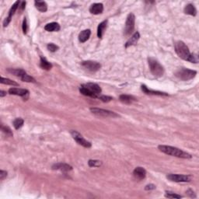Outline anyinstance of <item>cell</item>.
I'll list each match as a JSON object with an SVG mask.
<instances>
[{"instance_id": "cell-20", "label": "cell", "mask_w": 199, "mask_h": 199, "mask_svg": "<svg viewBox=\"0 0 199 199\" xmlns=\"http://www.w3.org/2000/svg\"><path fill=\"white\" fill-rule=\"evenodd\" d=\"M139 38H140L139 33L135 32V34L132 36V37H131V38L126 42L125 48H129V47L132 46V45H134L135 44H137V42H138V40H139Z\"/></svg>"}, {"instance_id": "cell-2", "label": "cell", "mask_w": 199, "mask_h": 199, "mask_svg": "<svg viewBox=\"0 0 199 199\" xmlns=\"http://www.w3.org/2000/svg\"><path fill=\"white\" fill-rule=\"evenodd\" d=\"M158 149H159L160 152L169 155V156H176V157L178 158H183V159H191L192 157L191 155L189 154V153L183 151V150L178 149V148L173 147V146L160 145V146H158Z\"/></svg>"}, {"instance_id": "cell-40", "label": "cell", "mask_w": 199, "mask_h": 199, "mask_svg": "<svg viewBox=\"0 0 199 199\" xmlns=\"http://www.w3.org/2000/svg\"><path fill=\"white\" fill-rule=\"evenodd\" d=\"M25 6H26V2H21V6H20V8L21 10H24V8H25Z\"/></svg>"}, {"instance_id": "cell-34", "label": "cell", "mask_w": 199, "mask_h": 199, "mask_svg": "<svg viewBox=\"0 0 199 199\" xmlns=\"http://www.w3.org/2000/svg\"><path fill=\"white\" fill-rule=\"evenodd\" d=\"M47 48H48V51H50V52H56L57 50L58 49V47L57 46V45H55V44H52V43L48 44Z\"/></svg>"}, {"instance_id": "cell-21", "label": "cell", "mask_w": 199, "mask_h": 199, "mask_svg": "<svg viewBox=\"0 0 199 199\" xmlns=\"http://www.w3.org/2000/svg\"><path fill=\"white\" fill-rule=\"evenodd\" d=\"M119 99H120V100L122 102V103L127 104H132V102L135 100V98L134 97V96H130V95H126V94L121 95Z\"/></svg>"}, {"instance_id": "cell-32", "label": "cell", "mask_w": 199, "mask_h": 199, "mask_svg": "<svg viewBox=\"0 0 199 199\" xmlns=\"http://www.w3.org/2000/svg\"><path fill=\"white\" fill-rule=\"evenodd\" d=\"M1 129H2V132H4L7 136H13V132H12L11 129H10L9 127H7V126H4L2 125V126H1Z\"/></svg>"}, {"instance_id": "cell-19", "label": "cell", "mask_w": 199, "mask_h": 199, "mask_svg": "<svg viewBox=\"0 0 199 199\" xmlns=\"http://www.w3.org/2000/svg\"><path fill=\"white\" fill-rule=\"evenodd\" d=\"M52 169H53V170H61V171L67 172L69 171V170H72V167L66 163H57L53 165Z\"/></svg>"}, {"instance_id": "cell-4", "label": "cell", "mask_w": 199, "mask_h": 199, "mask_svg": "<svg viewBox=\"0 0 199 199\" xmlns=\"http://www.w3.org/2000/svg\"><path fill=\"white\" fill-rule=\"evenodd\" d=\"M196 74H197V72L195 70H191V69H186V68H181V69H179L178 70L176 71L175 76L181 80L188 81L193 79L196 76Z\"/></svg>"}, {"instance_id": "cell-22", "label": "cell", "mask_w": 199, "mask_h": 199, "mask_svg": "<svg viewBox=\"0 0 199 199\" xmlns=\"http://www.w3.org/2000/svg\"><path fill=\"white\" fill-rule=\"evenodd\" d=\"M79 91H80V93H82L83 95H84V96H90V97H92V98H98L97 95L92 93L90 90H89L88 89L86 88L83 85H82L80 87H79Z\"/></svg>"}, {"instance_id": "cell-16", "label": "cell", "mask_w": 199, "mask_h": 199, "mask_svg": "<svg viewBox=\"0 0 199 199\" xmlns=\"http://www.w3.org/2000/svg\"><path fill=\"white\" fill-rule=\"evenodd\" d=\"M90 34H91V31L89 29L81 31L80 34H79V40L81 43H85L87 40H89Z\"/></svg>"}, {"instance_id": "cell-9", "label": "cell", "mask_w": 199, "mask_h": 199, "mask_svg": "<svg viewBox=\"0 0 199 199\" xmlns=\"http://www.w3.org/2000/svg\"><path fill=\"white\" fill-rule=\"evenodd\" d=\"M167 178L170 181L173 182H190L191 181V177L188 175H183V174H173L170 173L167 176Z\"/></svg>"}, {"instance_id": "cell-27", "label": "cell", "mask_w": 199, "mask_h": 199, "mask_svg": "<svg viewBox=\"0 0 199 199\" xmlns=\"http://www.w3.org/2000/svg\"><path fill=\"white\" fill-rule=\"evenodd\" d=\"M1 83L2 84H6V85H10V86H13V87H18L19 86V84L17 83L16 82H15V81L12 80V79H7V78H4V77H1Z\"/></svg>"}, {"instance_id": "cell-11", "label": "cell", "mask_w": 199, "mask_h": 199, "mask_svg": "<svg viewBox=\"0 0 199 199\" xmlns=\"http://www.w3.org/2000/svg\"><path fill=\"white\" fill-rule=\"evenodd\" d=\"M19 3H20V2H19V1H16V2H15V3L13 4V6H12L11 9L10 10V12H9L8 16H7V17L5 19V20L3 21V27H4V28H6V27H7L9 25V23H10V21H11L12 17H13V16L14 15V13H15V12H16V10H17L18 6H19Z\"/></svg>"}, {"instance_id": "cell-33", "label": "cell", "mask_w": 199, "mask_h": 199, "mask_svg": "<svg viewBox=\"0 0 199 199\" xmlns=\"http://www.w3.org/2000/svg\"><path fill=\"white\" fill-rule=\"evenodd\" d=\"M98 99H100V100H102L103 102H104V103H108V102L111 101V100H113V98L111 97V96H105V95L100 96H100H98Z\"/></svg>"}, {"instance_id": "cell-37", "label": "cell", "mask_w": 199, "mask_h": 199, "mask_svg": "<svg viewBox=\"0 0 199 199\" xmlns=\"http://www.w3.org/2000/svg\"><path fill=\"white\" fill-rule=\"evenodd\" d=\"M154 189H156V186H155L154 184H152L146 185V188H145V190H146V191H152V190H154Z\"/></svg>"}, {"instance_id": "cell-30", "label": "cell", "mask_w": 199, "mask_h": 199, "mask_svg": "<svg viewBox=\"0 0 199 199\" xmlns=\"http://www.w3.org/2000/svg\"><path fill=\"white\" fill-rule=\"evenodd\" d=\"M165 197H168V198H181V195H179V194H175L174 192H172V191H166L165 193Z\"/></svg>"}, {"instance_id": "cell-31", "label": "cell", "mask_w": 199, "mask_h": 199, "mask_svg": "<svg viewBox=\"0 0 199 199\" xmlns=\"http://www.w3.org/2000/svg\"><path fill=\"white\" fill-rule=\"evenodd\" d=\"M88 164L90 167H100L102 165V162L100 160H96V159H90Z\"/></svg>"}, {"instance_id": "cell-8", "label": "cell", "mask_w": 199, "mask_h": 199, "mask_svg": "<svg viewBox=\"0 0 199 199\" xmlns=\"http://www.w3.org/2000/svg\"><path fill=\"white\" fill-rule=\"evenodd\" d=\"M81 66L85 70L91 72H96L101 68V65L100 64L99 62L93 61H84L81 63Z\"/></svg>"}, {"instance_id": "cell-39", "label": "cell", "mask_w": 199, "mask_h": 199, "mask_svg": "<svg viewBox=\"0 0 199 199\" xmlns=\"http://www.w3.org/2000/svg\"><path fill=\"white\" fill-rule=\"evenodd\" d=\"M6 95V92L3 91V90H1V91H0V96H1V97H3Z\"/></svg>"}, {"instance_id": "cell-12", "label": "cell", "mask_w": 199, "mask_h": 199, "mask_svg": "<svg viewBox=\"0 0 199 199\" xmlns=\"http://www.w3.org/2000/svg\"><path fill=\"white\" fill-rule=\"evenodd\" d=\"M83 86L86 87V88L88 89L89 90H90L92 93H95L96 95H97L98 96L100 95V93H101V92H102V90H101V88H100V86L96 83H88L83 84Z\"/></svg>"}, {"instance_id": "cell-5", "label": "cell", "mask_w": 199, "mask_h": 199, "mask_svg": "<svg viewBox=\"0 0 199 199\" xmlns=\"http://www.w3.org/2000/svg\"><path fill=\"white\" fill-rule=\"evenodd\" d=\"M90 111H91L93 114H95V115H96V116H100V117H118V114H117L116 113H114V111H108V110L101 109V108H90Z\"/></svg>"}, {"instance_id": "cell-25", "label": "cell", "mask_w": 199, "mask_h": 199, "mask_svg": "<svg viewBox=\"0 0 199 199\" xmlns=\"http://www.w3.org/2000/svg\"><path fill=\"white\" fill-rule=\"evenodd\" d=\"M40 66L44 70H50L52 68V63L49 62L48 60L44 57H40Z\"/></svg>"}, {"instance_id": "cell-18", "label": "cell", "mask_w": 199, "mask_h": 199, "mask_svg": "<svg viewBox=\"0 0 199 199\" xmlns=\"http://www.w3.org/2000/svg\"><path fill=\"white\" fill-rule=\"evenodd\" d=\"M107 25H108V20L103 21V22H101L99 24V26L97 28V36L99 38L103 37L104 31L107 28Z\"/></svg>"}, {"instance_id": "cell-17", "label": "cell", "mask_w": 199, "mask_h": 199, "mask_svg": "<svg viewBox=\"0 0 199 199\" xmlns=\"http://www.w3.org/2000/svg\"><path fill=\"white\" fill-rule=\"evenodd\" d=\"M44 30L49 32H55V31H58L60 30V25L58 23L52 22L48 23L44 27Z\"/></svg>"}, {"instance_id": "cell-13", "label": "cell", "mask_w": 199, "mask_h": 199, "mask_svg": "<svg viewBox=\"0 0 199 199\" xmlns=\"http://www.w3.org/2000/svg\"><path fill=\"white\" fill-rule=\"evenodd\" d=\"M133 176L136 180H142L145 179L146 176V170L143 167H138L134 170Z\"/></svg>"}, {"instance_id": "cell-36", "label": "cell", "mask_w": 199, "mask_h": 199, "mask_svg": "<svg viewBox=\"0 0 199 199\" xmlns=\"http://www.w3.org/2000/svg\"><path fill=\"white\" fill-rule=\"evenodd\" d=\"M7 177V172L5 170H0V180H2Z\"/></svg>"}, {"instance_id": "cell-26", "label": "cell", "mask_w": 199, "mask_h": 199, "mask_svg": "<svg viewBox=\"0 0 199 199\" xmlns=\"http://www.w3.org/2000/svg\"><path fill=\"white\" fill-rule=\"evenodd\" d=\"M8 72H10L11 74L14 75V76H17V77L21 78L24 74L27 73L23 69H8Z\"/></svg>"}, {"instance_id": "cell-24", "label": "cell", "mask_w": 199, "mask_h": 199, "mask_svg": "<svg viewBox=\"0 0 199 199\" xmlns=\"http://www.w3.org/2000/svg\"><path fill=\"white\" fill-rule=\"evenodd\" d=\"M184 13H186V14L191 15V16H196V14H197V10H196L194 6L192 5V4H188V5H187L186 6L184 7Z\"/></svg>"}, {"instance_id": "cell-29", "label": "cell", "mask_w": 199, "mask_h": 199, "mask_svg": "<svg viewBox=\"0 0 199 199\" xmlns=\"http://www.w3.org/2000/svg\"><path fill=\"white\" fill-rule=\"evenodd\" d=\"M21 80L23 81V82L27 83H36V80L34 79V78H33L32 76H29L28 73H25L22 77L20 78Z\"/></svg>"}, {"instance_id": "cell-38", "label": "cell", "mask_w": 199, "mask_h": 199, "mask_svg": "<svg viewBox=\"0 0 199 199\" xmlns=\"http://www.w3.org/2000/svg\"><path fill=\"white\" fill-rule=\"evenodd\" d=\"M187 193H188V194L190 196V197H196V196L194 194V191H193L192 190H191V189L188 190V191H187Z\"/></svg>"}, {"instance_id": "cell-10", "label": "cell", "mask_w": 199, "mask_h": 199, "mask_svg": "<svg viewBox=\"0 0 199 199\" xmlns=\"http://www.w3.org/2000/svg\"><path fill=\"white\" fill-rule=\"evenodd\" d=\"M9 93L11 95H16V96H19L25 100H27L29 96V91L25 89H19V88H10L9 90Z\"/></svg>"}, {"instance_id": "cell-7", "label": "cell", "mask_w": 199, "mask_h": 199, "mask_svg": "<svg viewBox=\"0 0 199 199\" xmlns=\"http://www.w3.org/2000/svg\"><path fill=\"white\" fill-rule=\"evenodd\" d=\"M71 135H72V138L76 140V142H77L79 145H80V146H83V147H85V148L91 147V146H92L91 142H90L89 141L86 140L85 138L83 137V135H81L80 133H79L77 131L72 130V132H71Z\"/></svg>"}, {"instance_id": "cell-28", "label": "cell", "mask_w": 199, "mask_h": 199, "mask_svg": "<svg viewBox=\"0 0 199 199\" xmlns=\"http://www.w3.org/2000/svg\"><path fill=\"white\" fill-rule=\"evenodd\" d=\"M24 121L23 120L22 118L19 117V118H16L14 121H13V126L16 129H19L23 125Z\"/></svg>"}, {"instance_id": "cell-23", "label": "cell", "mask_w": 199, "mask_h": 199, "mask_svg": "<svg viewBox=\"0 0 199 199\" xmlns=\"http://www.w3.org/2000/svg\"><path fill=\"white\" fill-rule=\"evenodd\" d=\"M35 4V7L37 9V10H39L41 13H44L48 10V5L45 2L43 1H35L34 2Z\"/></svg>"}, {"instance_id": "cell-35", "label": "cell", "mask_w": 199, "mask_h": 199, "mask_svg": "<svg viewBox=\"0 0 199 199\" xmlns=\"http://www.w3.org/2000/svg\"><path fill=\"white\" fill-rule=\"evenodd\" d=\"M23 34H26L27 32H28V23H27V19L24 18L23 21Z\"/></svg>"}, {"instance_id": "cell-14", "label": "cell", "mask_w": 199, "mask_h": 199, "mask_svg": "<svg viewBox=\"0 0 199 199\" xmlns=\"http://www.w3.org/2000/svg\"><path fill=\"white\" fill-rule=\"evenodd\" d=\"M104 6L102 3H93L90 6V12L92 14L98 15L103 13Z\"/></svg>"}, {"instance_id": "cell-3", "label": "cell", "mask_w": 199, "mask_h": 199, "mask_svg": "<svg viewBox=\"0 0 199 199\" xmlns=\"http://www.w3.org/2000/svg\"><path fill=\"white\" fill-rule=\"evenodd\" d=\"M149 66L152 74L156 77H161L164 74V69L162 65L153 58H148Z\"/></svg>"}, {"instance_id": "cell-15", "label": "cell", "mask_w": 199, "mask_h": 199, "mask_svg": "<svg viewBox=\"0 0 199 199\" xmlns=\"http://www.w3.org/2000/svg\"><path fill=\"white\" fill-rule=\"evenodd\" d=\"M142 90L145 93L149 95H158V96H168V94L166 93H163V92L160 91H155V90H149V89L146 87V86L142 85Z\"/></svg>"}, {"instance_id": "cell-1", "label": "cell", "mask_w": 199, "mask_h": 199, "mask_svg": "<svg viewBox=\"0 0 199 199\" xmlns=\"http://www.w3.org/2000/svg\"><path fill=\"white\" fill-rule=\"evenodd\" d=\"M175 52L177 55L182 59L192 63H197L198 58L194 54H191L189 48L184 44V42L179 40L175 43Z\"/></svg>"}, {"instance_id": "cell-6", "label": "cell", "mask_w": 199, "mask_h": 199, "mask_svg": "<svg viewBox=\"0 0 199 199\" xmlns=\"http://www.w3.org/2000/svg\"><path fill=\"white\" fill-rule=\"evenodd\" d=\"M135 16L133 13H130L128 16L127 19L125 23V34L126 36L130 35L134 31L135 28Z\"/></svg>"}]
</instances>
